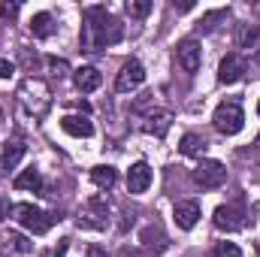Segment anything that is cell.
Returning <instances> with one entry per match:
<instances>
[{"label":"cell","instance_id":"obj_1","mask_svg":"<svg viewBox=\"0 0 260 257\" xmlns=\"http://www.w3.org/2000/svg\"><path fill=\"white\" fill-rule=\"evenodd\" d=\"M121 37H124V27H121V21H118L106 6H88V9L82 12V37H79L82 52L97 55V52H103L106 46L118 43Z\"/></svg>","mask_w":260,"mask_h":257},{"label":"cell","instance_id":"obj_2","mask_svg":"<svg viewBox=\"0 0 260 257\" xmlns=\"http://www.w3.org/2000/svg\"><path fill=\"white\" fill-rule=\"evenodd\" d=\"M15 97H18V106H21L30 118H46V112L52 109V88H49V82L40 79V76L21 79Z\"/></svg>","mask_w":260,"mask_h":257},{"label":"cell","instance_id":"obj_3","mask_svg":"<svg viewBox=\"0 0 260 257\" xmlns=\"http://www.w3.org/2000/svg\"><path fill=\"white\" fill-rule=\"evenodd\" d=\"M212 124H215L218 133H224V136H236L239 130L245 127V112H242V106H239L236 100H224V103L215 109Z\"/></svg>","mask_w":260,"mask_h":257},{"label":"cell","instance_id":"obj_4","mask_svg":"<svg viewBox=\"0 0 260 257\" xmlns=\"http://www.w3.org/2000/svg\"><path fill=\"white\" fill-rule=\"evenodd\" d=\"M76 224L85 227V230H106L109 227V203L103 197H91L79 215H76Z\"/></svg>","mask_w":260,"mask_h":257},{"label":"cell","instance_id":"obj_5","mask_svg":"<svg viewBox=\"0 0 260 257\" xmlns=\"http://www.w3.org/2000/svg\"><path fill=\"white\" fill-rule=\"evenodd\" d=\"M12 212H15V218H18V224H21L24 230H30V233H37V236H40V233H46V230H49V227H52V224L58 221L55 215H49V212H43V209H37L34 203H18V206H15Z\"/></svg>","mask_w":260,"mask_h":257},{"label":"cell","instance_id":"obj_6","mask_svg":"<svg viewBox=\"0 0 260 257\" xmlns=\"http://www.w3.org/2000/svg\"><path fill=\"white\" fill-rule=\"evenodd\" d=\"M194 182L203 188V191H215L227 182V167L221 160H203L194 170Z\"/></svg>","mask_w":260,"mask_h":257},{"label":"cell","instance_id":"obj_7","mask_svg":"<svg viewBox=\"0 0 260 257\" xmlns=\"http://www.w3.org/2000/svg\"><path fill=\"white\" fill-rule=\"evenodd\" d=\"M245 224H248L245 209H239V206H218L215 209V227L218 230L236 233V230H245Z\"/></svg>","mask_w":260,"mask_h":257},{"label":"cell","instance_id":"obj_8","mask_svg":"<svg viewBox=\"0 0 260 257\" xmlns=\"http://www.w3.org/2000/svg\"><path fill=\"white\" fill-rule=\"evenodd\" d=\"M142 82H145V70H142V64H139L136 58H130L127 64L121 67L118 79H115V91H118V94H130V91H136Z\"/></svg>","mask_w":260,"mask_h":257},{"label":"cell","instance_id":"obj_9","mask_svg":"<svg viewBox=\"0 0 260 257\" xmlns=\"http://www.w3.org/2000/svg\"><path fill=\"white\" fill-rule=\"evenodd\" d=\"M245 73H248L245 58L233 52V55H227V58L221 61V67H218V82H221V85H236Z\"/></svg>","mask_w":260,"mask_h":257},{"label":"cell","instance_id":"obj_10","mask_svg":"<svg viewBox=\"0 0 260 257\" xmlns=\"http://www.w3.org/2000/svg\"><path fill=\"white\" fill-rule=\"evenodd\" d=\"M176 58H179V67L185 73H197L200 70V61H203V49L197 40H182L179 49H176Z\"/></svg>","mask_w":260,"mask_h":257},{"label":"cell","instance_id":"obj_11","mask_svg":"<svg viewBox=\"0 0 260 257\" xmlns=\"http://www.w3.org/2000/svg\"><path fill=\"white\" fill-rule=\"evenodd\" d=\"M24 151H27V145L21 139H9L3 145V151H0V176H9L18 167V160L24 157Z\"/></svg>","mask_w":260,"mask_h":257},{"label":"cell","instance_id":"obj_12","mask_svg":"<svg viewBox=\"0 0 260 257\" xmlns=\"http://www.w3.org/2000/svg\"><path fill=\"white\" fill-rule=\"evenodd\" d=\"M148 185H151V167H148L145 160L133 164L130 173H127V191L130 194H145Z\"/></svg>","mask_w":260,"mask_h":257},{"label":"cell","instance_id":"obj_13","mask_svg":"<svg viewBox=\"0 0 260 257\" xmlns=\"http://www.w3.org/2000/svg\"><path fill=\"white\" fill-rule=\"evenodd\" d=\"M73 82H76V88L82 94H91V91H97L103 85V76H100L97 67H79V70H73Z\"/></svg>","mask_w":260,"mask_h":257},{"label":"cell","instance_id":"obj_14","mask_svg":"<svg viewBox=\"0 0 260 257\" xmlns=\"http://www.w3.org/2000/svg\"><path fill=\"white\" fill-rule=\"evenodd\" d=\"M61 130L70 133V136H79V139L94 136V124H91L88 115H64V118H61Z\"/></svg>","mask_w":260,"mask_h":257},{"label":"cell","instance_id":"obj_15","mask_svg":"<svg viewBox=\"0 0 260 257\" xmlns=\"http://www.w3.org/2000/svg\"><path fill=\"white\" fill-rule=\"evenodd\" d=\"M145 133H151V136H164L167 130L173 127V112L170 109H154L148 118H145Z\"/></svg>","mask_w":260,"mask_h":257},{"label":"cell","instance_id":"obj_16","mask_svg":"<svg viewBox=\"0 0 260 257\" xmlns=\"http://www.w3.org/2000/svg\"><path fill=\"white\" fill-rule=\"evenodd\" d=\"M197 221H200V206H197L194 200H185V203L176 206V224H179V230H194Z\"/></svg>","mask_w":260,"mask_h":257},{"label":"cell","instance_id":"obj_17","mask_svg":"<svg viewBox=\"0 0 260 257\" xmlns=\"http://www.w3.org/2000/svg\"><path fill=\"white\" fill-rule=\"evenodd\" d=\"M142 245L148 248V251H154V254H160V251H167V233L157 227V224H151V227H145L142 230Z\"/></svg>","mask_w":260,"mask_h":257},{"label":"cell","instance_id":"obj_18","mask_svg":"<svg viewBox=\"0 0 260 257\" xmlns=\"http://www.w3.org/2000/svg\"><path fill=\"white\" fill-rule=\"evenodd\" d=\"M27 27H30V34H34V37L49 40V37L55 34V18H52L49 12H37V15L30 18V24H27Z\"/></svg>","mask_w":260,"mask_h":257},{"label":"cell","instance_id":"obj_19","mask_svg":"<svg viewBox=\"0 0 260 257\" xmlns=\"http://www.w3.org/2000/svg\"><path fill=\"white\" fill-rule=\"evenodd\" d=\"M115 179H118V173H115V167H109V164H100V167L91 170V182H94L100 191H109V188L115 185Z\"/></svg>","mask_w":260,"mask_h":257},{"label":"cell","instance_id":"obj_20","mask_svg":"<svg viewBox=\"0 0 260 257\" xmlns=\"http://www.w3.org/2000/svg\"><path fill=\"white\" fill-rule=\"evenodd\" d=\"M12 185H15V191H34L37 194V191H43V176H40V170L30 167V170H24L21 176H15Z\"/></svg>","mask_w":260,"mask_h":257},{"label":"cell","instance_id":"obj_21","mask_svg":"<svg viewBox=\"0 0 260 257\" xmlns=\"http://www.w3.org/2000/svg\"><path fill=\"white\" fill-rule=\"evenodd\" d=\"M179 151H182L185 157H203V151H206V139L197 136V133H185L182 142H179Z\"/></svg>","mask_w":260,"mask_h":257},{"label":"cell","instance_id":"obj_22","mask_svg":"<svg viewBox=\"0 0 260 257\" xmlns=\"http://www.w3.org/2000/svg\"><path fill=\"white\" fill-rule=\"evenodd\" d=\"M257 46H260V27L257 24H245V27L239 30V49L254 52Z\"/></svg>","mask_w":260,"mask_h":257},{"label":"cell","instance_id":"obj_23","mask_svg":"<svg viewBox=\"0 0 260 257\" xmlns=\"http://www.w3.org/2000/svg\"><path fill=\"white\" fill-rule=\"evenodd\" d=\"M227 18H230V9H215V12H206V15L200 18V24H197V27H200L203 34H209V30H215V27H218V21H227Z\"/></svg>","mask_w":260,"mask_h":257},{"label":"cell","instance_id":"obj_24","mask_svg":"<svg viewBox=\"0 0 260 257\" xmlns=\"http://www.w3.org/2000/svg\"><path fill=\"white\" fill-rule=\"evenodd\" d=\"M127 12H130V18H145L151 12V0H130Z\"/></svg>","mask_w":260,"mask_h":257},{"label":"cell","instance_id":"obj_25","mask_svg":"<svg viewBox=\"0 0 260 257\" xmlns=\"http://www.w3.org/2000/svg\"><path fill=\"white\" fill-rule=\"evenodd\" d=\"M9 242H12V248H15L18 254H30V251H34V242H30L27 236H21V233H9Z\"/></svg>","mask_w":260,"mask_h":257},{"label":"cell","instance_id":"obj_26","mask_svg":"<svg viewBox=\"0 0 260 257\" xmlns=\"http://www.w3.org/2000/svg\"><path fill=\"white\" fill-rule=\"evenodd\" d=\"M215 257H242V251H239L233 242H221V245L215 248Z\"/></svg>","mask_w":260,"mask_h":257},{"label":"cell","instance_id":"obj_27","mask_svg":"<svg viewBox=\"0 0 260 257\" xmlns=\"http://www.w3.org/2000/svg\"><path fill=\"white\" fill-rule=\"evenodd\" d=\"M46 64L55 70V76H58V79H61V76H67V70H70V67H67V61H61V58H49Z\"/></svg>","mask_w":260,"mask_h":257},{"label":"cell","instance_id":"obj_28","mask_svg":"<svg viewBox=\"0 0 260 257\" xmlns=\"http://www.w3.org/2000/svg\"><path fill=\"white\" fill-rule=\"evenodd\" d=\"M0 15L3 18H15L18 15V3H0Z\"/></svg>","mask_w":260,"mask_h":257},{"label":"cell","instance_id":"obj_29","mask_svg":"<svg viewBox=\"0 0 260 257\" xmlns=\"http://www.w3.org/2000/svg\"><path fill=\"white\" fill-rule=\"evenodd\" d=\"M9 76H12V64L0 58V79H9Z\"/></svg>","mask_w":260,"mask_h":257},{"label":"cell","instance_id":"obj_30","mask_svg":"<svg viewBox=\"0 0 260 257\" xmlns=\"http://www.w3.org/2000/svg\"><path fill=\"white\" fill-rule=\"evenodd\" d=\"M64 251H67V239L61 242V245H58V248H52L49 254H43V257H64Z\"/></svg>","mask_w":260,"mask_h":257},{"label":"cell","instance_id":"obj_31","mask_svg":"<svg viewBox=\"0 0 260 257\" xmlns=\"http://www.w3.org/2000/svg\"><path fill=\"white\" fill-rule=\"evenodd\" d=\"M6 215H9V200H6V197L0 194V221H3Z\"/></svg>","mask_w":260,"mask_h":257},{"label":"cell","instance_id":"obj_32","mask_svg":"<svg viewBox=\"0 0 260 257\" xmlns=\"http://www.w3.org/2000/svg\"><path fill=\"white\" fill-rule=\"evenodd\" d=\"M176 9H179V12H188V9H194V3H191V0H185V3H176Z\"/></svg>","mask_w":260,"mask_h":257},{"label":"cell","instance_id":"obj_33","mask_svg":"<svg viewBox=\"0 0 260 257\" xmlns=\"http://www.w3.org/2000/svg\"><path fill=\"white\" fill-rule=\"evenodd\" d=\"M88 257H109L103 248H88Z\"/></svg>","mask_w":260,"mask_h":257},{"label":"cell","instance_id":"obj_34","mask_svg":"<svg viewBox=\"0 0 260 257\" xmlns=\"http://www.w3.org/2000/svg\"><path fill=\"white\" fill-rule=\"evenodd\" d=\"M118 257H139V251H133V248H121V254Z\"/></svg>","mask_w":260,"mask_h":257},{"label":"cell","instance_id":"obj_35","mask_svg":"<svg viewBox=\"0 0 260 257\" xmlns=\"http://www.w3.org/2000/svg\"><path fill=\"white\" fill-rule=\"evenodd\" d=\"M0 124H3V109H0Z\"/></svg>","mask_w":260,"mask_h":257},{"label":"cell","instance_id":"obj_36","mask_svg":"<svg viewBox=\"0 0 260 257\" xmlns=\"http://www.w3.org/2000/svg\"><path fill=\"white\" fill-rule=\"evenodd\" d=\"M257 115H260V103H257Z\"/></svg>","mask_w":260,"mask_h":257}]
</instances>
